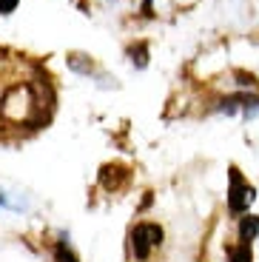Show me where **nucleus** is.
<instances>
[{
	"mask_svg": "<svg viewBox=\"0 0 259 262\" xmlns=\"http://www.w3.org/2000/svg\"><path fill=\"white\" fill-rule=\"evenodd\" d=\"M128 245H131V256H134L137 262H148L151 254L162 245V225L137 223L128 234Z\"/></svg>",
	"mask_w": 259,
	"mask_h": 262,
	"instance_id": "obj_1",
	"label": "nucleus"
},
{
	"mask_svg": "<svg viewBox=\"0 0 259 262\" xmlns=\"http://www.w3.org/2000/svg\"><path fill=\"white\" fill-rule=\"evenodd\" d=\"M228 177H231L228 180V214L242 216V214H248V205L253 203L256 191H253V185L240 174V168H231Z\"/></svg>",
	"mask_w": 259,
	"mask_h": 262,
	"instance_id": "obj_2",
	"label": "nucleus"
},
{
	"mask_svg": "<svg viewBox=\"0 0 259 262\" xmlns=\"http://www.w3.org/2000/svg\"><path fill=\"white\" fill-rule=\"evenodd\" d=\"M217 112L228 114V117H233V114H242V117H253V114L259 112V94L236 92V94H231V97H222V100H220V105H217Z\"/></svg>",
	"mask_w": 259,
	"mask_h": 262,
	"instance_id": "obj_3",
	"label": "nucleus"
},
{
	"mask_svg": "<svg viewBox=\"0 0 259 262\" xmlns=\"http://www.w3.org/2000/svg\"><path fill=\"white\" fill-rule=\"evenodd\" d=\"M256 236H259V216H253V214L240 216V225H236V239L251 245Z\"/></svg>",
	"mask_w": 259,
	"mask_h": 262,
	"instance_id": "obj_4",
	"label": "nucleus"
},
{
	"mask_svg": "<svg viewBox=\"0 0 259 262\" xmlns=\"http://www.w3.org/2000/svg\"><path fill=\"white\" fill-rule=\"evenodd\" d=\"M225 254H228V262H253V254H251V245L248 243L228 245Z\"/></svg>",
	"mask_w": 259,
	"mask_h": 262,
	"instance_id": "obj_5",
	"label": "nucleus"
},
{
	"mask_svg": "<svg viewBox=\"0 0 259 262\" xmlns=\"http://www.w3.org/2000/svg\"><path fill=\"white\" fill-rule=\"evenodd\" d=\"M54 262H77V256H74V251L66 245V239H60V243L54 245Z\"/></svg>",
	"mask_w": 259,
	"mask_h": 262,
	"instance_id": "obj_6",
	"label": "nucleus"
},
{
	"mask_svg": "<svg viewBox=\"0 0 259 262\" xmlns=\"http://www.w3.org/2000/svg\"><path fill=\"white\" fill-rule=\"evenodd\" d=\"M128 54L134 57V52H128ZM145 63H148V46H145V43H140V46H137V66L143 69Z\"/></svg>",
	"mask_w": 259,
	"mask_h": 262,
	"instance_id": "obj_7",
	"label": "nucleus"
},
{
	"mask_svg": "<svg viewBox=\"0 0 259 262\" xmlns=\"http://www.w3.org/2000/svg\"><path fill=\"white\" fill-rule=\"evenodd\" d=\"M236 77H240V80H236V83H240L242 89H245V85H248V89H256V77H253V74H245V72H236Z\"/></svg>",
	"mask_w": 259,
	"mask_h": 262,
	"instance_id": "obj_8",
	"label": "nucleus"
},
{
	"mask_svg": "<svg viewBox=\"0 0 259 262\" xmlns=\"http://www.w3.org/2000/svg\"><path fill=\"white\" fill-rule=\"evenodd\" d=\"M20 0H0V14H12Z\"/></svg>",
	"mask_w": 259,
	"mask_h": 262,
	"instance_id": "obj_9",
	"label": "nucleus"
},
{
	"mask_svg": "<svg viewBox=\"0 0 259 262\" xmlns=\"http://www.w3.org/2000/svg\"><path fill=\"white\" fill-rule=\"evenodd\" d=\"M3 203H6V196H3V194H0V205H3Z\"/></svg>",
	"mask_w": 259,
	"mask_h": 262,
	"instance_id": "obj_10",
	"label": "nucleus"
}]
</instances>
